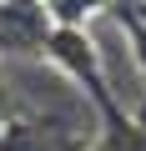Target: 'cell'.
Returning <instances> with one entry per match:
<instances>
[{"mask_svg": "<svg viewBox=\"0 0 146 151\" xmlns=\"http://www.w3.org/2000/svg\"><path fill=\"white\" fill-rule=\"evenodd\" d=\"M86 141L70 136L65 121L50 116H10L0 126V151H81Z\"/></svg>", "mask_w": 146, "mask_h": 151, "instance_id": "3", "label": "cell"}, {"mask_svg": "<svg viewBox=\"0 0 146 151\" xmlns=\"http://www.w3.org/2000/svg\"><path fill=\"white\" fill-rule=\"evenodd\" d=\"M45 55L76 81L81 91H91V101H96V111L111 101V91H106V76H101V60H96V45H91V35L86 30H65V25H55L50 30V40H45Z\"/></svg>", "mask_w": 146, "mask_h": 151, "instance_id": "1", "label": "cell"}, {"mask_svg": "<svg viewBox=\"0 0 146 151\" xmlns=\"http://www.w3.org/2000/svg\"><path fill=\"white\" fill-rule=\"evenodd\" d=\"M81 151H101V141H91V146H81Z\"/></svg>", "mask_w": 146, "mask_h": 151, "instance_id": "7", "label": "cell"}, {"mask_svg": "<svg viewBox=\"0 0 146 151\" xmlns=\"http://www.w3.org/2000/svg\"><path fill=\"white\" fill-rule=\"evenodd\" d=\"M96 116H101V151H146V121L126 116L116 101H106Z\"/></svg>", "mask_w": 146, "mask_h": 151, "instance_id": "4", "label": "cell"}, {"mask_svg": "<svg viewBox=\"0 0 146 151\" xmlns=\"http://www.w3.org/2000/svg\"><path fill=\"white\" fill-rule=\"evenodd\" d=\"M55 20L45 10V0H0V50H20L35 55L45 50Z\"/></svg>", "mask_w": 146, "mask_h": 151, "instance_id": "2", "label": "cell"}, {"mask_svg": "<svg viewBox=\"0 0 146 151\" xmlns=\"http://www.w3.org/2000/svg\"><path fill=\"white\" fill-rule=\"evenodd\" d=\"M10 121V81H5V65H0V126Z\"/></svg>", "mask_w": 146, "mask_h": 151, "instance_id": "6", "label": "cell"}, {"mask_svg": "<svg viewBox=\"0 0 146 151\" xmlns=\"http://www.w3.org/2000/svg\"><path fill=\"white\" fill-rule=\"evenodd\" d=\"M101 5H106V0H45L50 20H55V25H65V30H86L81 20H86V15H96Z\"/></svg>", "mask_w": 146, "mask_h": 151, "instance_id": "5", "label": "cell"}]
</instances>
